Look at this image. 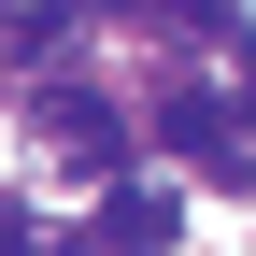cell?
Masks as SVG:
<instances>
[{"label": "cell", "mask_w": 256, "mask_h": 256, "mask_svg": "<svg viewBox=\"0 0 256 256\" xmlns=\"http://www.w3.org/2000/svg\"><path fill=\"white\" fill-rule=\"evenodd\" d=\"M171 242H185L171 185H100V256H171Z\"/></svg>", "instance_id": "6da1fadb"}, {"label": "cell", "mask_w": 256, "mask_h": 256, "mask_svg": "<svg viewBox=\"0 0 256 256\" xmlns=\"http://www.w3.org/2000/svg\"><path fill=\"white\" fill-rule=\"evenodd\" d=\"M43 142H72V156H114V114L86 100V86H43Z\"/></svg>", "instance_id": "7a4b0ae2"}, {"label": "cell", "mask_w": 256, "mask_h": 256, "mask_svg": "<svg viewBox=\"0 0 256 256\" xmlns=\"http://www.w3.org/2000/svg\"><path fill=\"white\" fill-rule=\"evenodd\" d=\"M28 242H43V228H28V214H0V256H28Z\"/></svg>", "instance_id": "3957f363"}]
</instances>
